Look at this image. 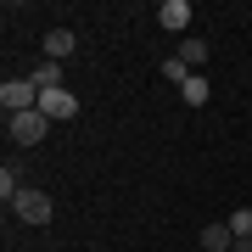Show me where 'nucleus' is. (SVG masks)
Listing matches in <instances>:
<instances>
[{"label":"nucleus","instance_id":"f257e3e1","mask_svg":"<svg viewBox=\"0 0 252 252\" xmlns=\"http://www.w3.org/2000/svg\"><path fill=\"white\" fill-rule=\"evenodd\" d=\"M0 107H6V118H17V112H34V107H39V90H34V79H6V84H0Z\"/></svg>","mask_w":252,"mask_h":252},{"label":"nucleus","instance_id":"f03ea898","mask_svg":"<svg viewBox=\"0 0 252 252\" xmlns=\"http://www.w3.org/2000/svg\"><path fill=\"white\" fill-rule=\"evenodd\" d=\"M45 129H51V118L45 112H17V118H6V135L11 140H17V146H39V140H45Z\"/></svg>","mask_w":252,"mask_h":252},{"label":"nucleus","instance_id":"7ed1b4c3","mask_svg":"<svg viewBox=\"0 0 252 252\" xmlns=\"http://www.w3.org/2000/svg\"><path fill=\"white\" fill-rule=\"evenodd\" d=\"M11 213H17L23 224H51V213H56V202L45 196V190H23V196L11 202Z\"/></svg>","mask_w":252,"mask_h":252},{"label":"nucleus","instance_id":"20e7f679","mask_svg":"<svg viewBox=\"0 0 252 252\" xmlns=\"http://www.w3.org/2000/svg\"><path fill=\"white\" fill-rule=\"evenodd\" d=\"M39 112H45L51 124H67V118H79V95L73 90H45L39 95Z\"/></svg>","mask_w":252,"mask_h":252},{"label":"nucleus","instance_id":"39448f33","mask_svg":"<svg viewBox=\"0 0 252 252\" xmlns=\"http://www.w3.org/2000/svg\"><path fill=\"white\" fill-rule=\"evenodd\" d=\"M73 51H79V34H73V28H51L45 34V56L51 62H67Z\"/></svg>","mask_w":252,"mask_h":252},{"label":"nucleus","instance_id":"423d86ee","mask_svg":"<svg viewBox=\"0 0 252 252\" xmlns=\"http://www.w3.org/2000/svg\"><path fill=\"white\" fill-rule=\"evenodd\" d=\"M157 23L180 34V28H190V6H185V0H162V6H157Z\"/></svg>","mask_w":252,"mask_h":252},{"label":"nucleus","instance_id":"0eeeda50","mask_svg":"<svg viewBox=\"0 0 252 252\" xmlns=\"http://www.w3.org/2000/svg\"><path fill=\"white\" fill-rule=\"evenodd\" d=\"M202 252H235V230L230 224H207L202 230Z\"/></svg>","mask_w":252,"mask_h":252},{"label":"nucleus","instance_id":"6e6552de","mask_svg":"<svg viewBox=\"0 0 252 252\" xmlns=\"http://www.w3.org/2000/svg\"><path fill=\"white\" fill-rule=\"evenodd\" d=\"M180 95H185V107H207V101H213V84H207L202 73H190V79L180 84Z\"/></svg>","mask_w":252,"mask_h":252},{"label":"nucleus","instance_id":"1a4fd4ad","mask_svg":"<svg viewBox=\"0 0 252 252\" xmlns=\"http://www.w3.org/2000/svg\"><path fill=\"white\" fill-rule=\"evenodd\" d=\"M28 79H34V90H39V95H45V90H62V62H39Z\"/></svg>","mask_w":252,"mask_h":252},{"label":"nucleus","instance_id":"9d476101","mask_svg":"<svg viewBox=\"0 0 252 252\" xmlns=\"http://www.w3.org/2000/svg\"><path fill=\"white\" fill-rule=\"evenodd\" d=\"M180 62H185L190 73H196V67L207 62V39H185V45H180Z\"/></svg>","mask_w":252,"mask_h":252},{"label":"nucleus","instance_id":"9b49d317","mask_svg":"<svg viewBox=\"0 0 252 252\" xmlns=\"http://www.w3.org/2000/svg\"><path fill=\"white\" fill-rule=\"evenodd\" d=\"M0 196H6V207L17 202V196H23V185H17V168H11V162L0 168Z\"/></svg>","mask_w":252,"mask_h":252},{"label":"nucleus","instance_id":"f8f14e48","mask_svg":"<svg viewBox=\"0 0 252 252\" xmlns=\"http://www.w3.org/2000/svg\"><path fill=\"white\" fill-rule=\"evenodd\" d=\"M224 224L235 230V241H247V235H252V207H235V213L224 219Z\"/></svg>","mask_w":252,"mask_h":252},{"label":"nucleus","instance_id":"ddd939ff","mask_svg":"<svg viewBox=\"0 0 252 252\" xmlns=\"http://www.w3.org/2000/svg\"><path fill=\"white\" fill-rule=\"evenodd\" d=\"M162 79H174V84H185V79H190V67L180 62V56H168V62H162Z\"/></svg>","mask_w":252,"mask_h":252},{"label":"nucleus","instance_id":"4468645a","mask_svg":"<svg viewBox=\"0 0 252 252\" xmlns=\"http://www.w3.org/2000/svg\"><path fill=\"white\" fill-rule=\"evenodd\" d=\"M235 252H252V235H247V241H235Z\"/></svg>","mask_w":252,"mask_h":252}]
</instances>
